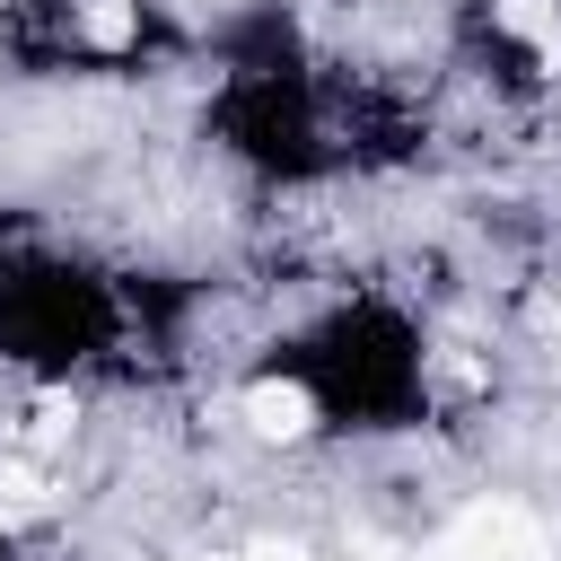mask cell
I'll list each match as a JSON object with an SVG mask.
<instances>
[{"mask_svg":"<svg viewBox=\"0 0 561 561\" xmlns=\"http://www.w3.org/2000/svg\"><path fill=\"white\" fill-rule=\"evenodd\" d=\"M237 561H316V552H298V543H254V552H237Z\"/></svg>","mask_w":561,"mask_h":561,"instance_id":"8992f818","label":"cell"},{"mask_svg":"<svg viewBox=\"0 0 561 561\" xmlns=\"http://www.w3.org/2000/svg\"><path fill=\"white\" fill-rule=\"evenodd\" d=\"M430 561H552V535L517 500H473L465 517H447V535L430 543Z\"/></svg>","mask_w":561,"mask_h":561,"instance_id":"6da1fadb","label":"cell"},{"mask_svg":"<svg viewBox=\"0 0 561 561\" xmlns=\"http://www.w3.org/2000/svg\"><path fill=\"white\" fill-rule=\"evenodd\" d=\"M491 18H500L535 61H552V70H561V0H491Z\"/></svg>","mask_w":561,"mask_h":561,"instance_id":"3957f363","label":"cell"},{"mask_svg":"<svg viewBox=\"0 0 561 561\" xmlns=\"http://www.w3.org/2000/svg\"><path fill=\"white\" fill-rule=\"evenodd\" d=\"M70 421H79V403H70L61 386H44V394H35V421H26V430H35L44 447H53V438H70Z\"/></svg>","mask_w":561,"mask_h":561,"instance_id":"277c9868","label":"cell"},{"mask_svg":"<svg viewBox=\"0 0 561 561\" xmlns=\"http://www.w3.org/2000/svg\"><path fill=\"white\" fill-rule=\"evenodd\" d=\"M237 412H245V430L272 438V447H298V438L316 430V394H307L298 377H254V386L237 394Z\"/></svg>","mask_w":561,"mask_h":561,"instance_id":"7a4b0ae2","label":"cell"},{"mask_svg":"<svg viewBox=\"0 0 561 561\" xmlns=\"http://www.w3.org/2000/svg\"><path fill=\"white\" fill-rule=\"evenodd\" d=\"M88 44L123 53V44H131V9H123V0H96V9H88Z\"/></svg>","mask_w":561,"mask_h":561,"instance_id":"5b68a950","label":"cell"}]
</instances>
